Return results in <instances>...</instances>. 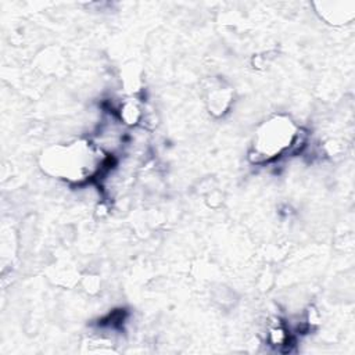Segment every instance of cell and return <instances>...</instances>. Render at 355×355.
I'll use <instances>...</instances> for the list:
<instances>
[{
	"label": "cell",
	"mask_w": 355,
	"mask_h": 355,
	"mask_svg": "<svg viewBox=\"0 0 355 355\" xmlns=\"http://www.w3.org/2000/svg\"><path fill=\"white\" fill-rule=\"evenodd\" d=\"M208 107L212 114L215 115H222L226 112L232 103V90L227 86H223L220 82H218L212 89L208 90L207 96Z\"/></svg>",
	"instance_id": "277c9868"
},
{
	"label": "cell",
	"mask_w": 355,
	"mask_h": 355,
	"mask_svg": "<svg viewBox=\"0 0 355 355\" xmlns=\"http://www.w3.org/2000/svg\"><path fill=\"white\" fill-rule=\"evenodd\" d=\"M329 4H330V7L334 8V11L327 8L324 6V3L320 4L322 6L320 15L329 24H333V25L345 24V22L351 21L355 15V8H354L352 1H334V3H329Z\"/></svg>",
	"instance_id": "3957f363"
},
{
	"label": "cell",
	"mask_w": 355,
	"mask_h": 355,
	"mask_svg": "<svg viewBox=\"0 0 355 355\" xmlns=\"http://www.w3.org/2000/svg\"><path fill=\"white\" fill-rule=\"evenodd\" d=\"M107 157L94 144L76 140L47 148L42 155L43 169L58 179L82 183L96 178L104 169Z\"/></svg>",
	"instance_id": "6da1fadb"
},
{
	"label": "cell",
	"mask_w": 355,
	"mask_h": 355,
	"mask_svg": "<svg viewBox=\"0 0 355 355\" xmlns=\"http://www.w3.org/2000/svg\"><path fill=\"white\" fill-rule=\"evenodd\" d=\"M300 137V129L287 115H275L258 126L250 150L255 164L275 161L290 151Z\"/></svg>",
	"instance_id": "7a4b0ae2"
},
{
	"label": "cell",
	"mask_w": 355,
	"mask_h": 355,
	"mask_svg": "<svg viewBox=\"0 0 355 355\" xmlns=\"http://www.w3.org/2000/svg\"><path fill=\"white\" fill-rule=\"evenodd\" d=\"M268 337L272 345H284L288 340V333L287 329L280 322H276L273 326L269 327Z\"/></svg>",
	"instance_id": "5b68a950"
}]
</instances>
